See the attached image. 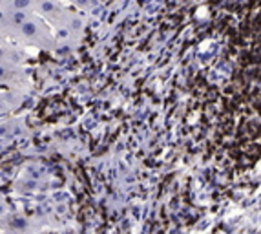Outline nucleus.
Masks as SVG:
<instances>
[{
	"label": "nucleus",
	"instance_id": "f257e3e1",
	"mask_svg": "<svg viewBox=\"0 0 261 234\" xmlns=\"http://www.w3.org/2000/svg\"><path fill=\"white\" fill-rule=\"evenodd\" d=\"M73 2H79V0H73Z\"/></svg>",
	"mask_w": 261,
	"mask_h": 234
}]
</instances>
